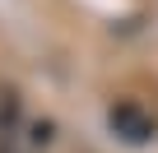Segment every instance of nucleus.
Segmentation results:
<instances>
[{"instance_id": "1", "label": "nucleus", "mask_w": 158, "mask_h": 153, "mask_svg": "<svg viewBox=\"0 0 158 153\" xmlns=\"http://www.w3.org/2000/svg\"><path fill=\"white\" fill-rule=\"evenodd\" d=\"M107 121H112V130H116L126 144H144V139L153 135V121H149L135 102H116V107L107 111Z\"/></svg>"}]
</instances>
